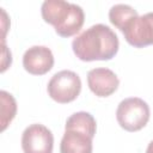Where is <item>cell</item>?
Segmentation results:
<instances>
[{
  "instance_id": "cell-11",
  "label": "cell",
  "mask_w": 153,
  "mask_h": 153,
  "mask_svg": "<svg viewBox=\"0 0 153 153\" xmlns=\"http://www.w3.org/2000/svg\"><path fill=\"white\" fill-rule=\"evenodd\" d=\"M65 128H75L79 130H84L94 136L97 123H96L94 117L90 112L79 111V112H74L67 118Z\"/></svg>"
},
{
  "instance_id": "cell-7",
  "label": "cell",
  "mask_w": 153,
  "mask_h": 153,
  "mask_svg": "<svg viewBox=\"0 0 153 153\" xmlns=\"http://www.w3.org/2000/svg\"><path fill=\"white\" fill-rule=\"evenodd\" d=\"M54 66V55L48 47L33 45L23 55V67L32 75H44Z\"/></svg>"
},
{
  "instance_id": "cell-10",
  "label": "cell",
  "mask_w": 153,
  "mask_h": 153,
  "mask_svg": "<svg viewBox=\"0 0 153 153\" xmlns=\"http://www.w3.org/2000/svg\"><path fill=\"white\" fill-rule=\"evenodd\" d=\"M139 17L137 12L129 5L126 4H116L109 11V20L112 25H115L121 32L136 18Z\"/></svg>"
},
{
  "instance_id": "cell-13",
  "label": "cell",
  "mask_w": 153,
  "mask_h": 153,
  "mask_svg": "<svg viewBox=\"0 0 153 153\" xmlns=\"http://www.w3.org/2000/svg\"><path fill=\"white\" fill-rule=\"evenodd\" d=\"M11 62H12L11 51L7 49V47L5 45V43H2V60H1L2 68H1V72H5L6 68H7L8 66H11Z\"/></svg>"
},
{
  "instance_id": "cell-8",
  "label": "cell",
  "mask_w": 153,
  "mask_h": 153,
  "mask_svg": "<svg viewBox=\"0 0 153 153\" xmlns=\"http://www.w3.org/2000/svg\"><path fill=\"white\" fill-rule=\"evenodd\" d=\"M87 85L97 97H109L118 88L120 80L111 69L100 67L87 73Z\"/></svg>"
},
{
  "instance_id": "cell-14",
  "label": "cell",
  "mask_w": 153,
  "mask_h": 153,
  "mask_svg": "<svg viewBox=\"0 0 153 153\" xmlns=\"http://www.w3.org/2000/svg\"><path fill=\"white\" fill-rule=\"evenodd\" d=\"M146 153H153V140L148 143L147 146V149H146Z\"/></svg>"
},
{
  "instance_id": "cell-9",
  "label": "cell",
  "mask_w": 153,
  "mask_h": 153,
  "mask_svg": "<svg viewBox=\"0 0 153 153\" xmlns=\"http://www.w3.org/2000/svg\"><path fill=\"white\" fill-rule=\"evenodd\" d=\"M93 135L75 128H65L60 153H92Z\"/></svg>"
},
{
  "instance_id": "cell-4",
  "label": "cell",
  "mask_w": 153,
  "mask_h": 153,
  "mask_svg": "<svg viewBox=\"0 0 153 153\" xmlns=\"http://www.w3.org/2000/svg\"><path fill=\"white\" fill-rule=\"evenodd\" d=\"M47 91L53 100L60 104H67L76 99V97L80 94L81 80L73 71H60L49 80Z\"/></svg>"
},
{
  "instance_id": "cell-6",
  "label": "cell",
  "mask_w": 153,
  "mask_h": 153,
  "mask_svg": "<svg viewBox=\"0 0 153 153\" xmlns=\"http://www.w3.org/2000/svg\"><path fill=\"white\" fill-rule=\"evenodd\" d=\"M126 41L134 48H143L153 44V12L136 17L124 30Z\"/></svg>"
},
{
  "instance_id": "cell-5",
  "label": "cell",
  "mask_w": 153,
  "mask_h": 153,
  "mask_svg": "<svg viewBox=\"0 0 153 153\" xmlns=\"http://www.w3.org/2000/svg\"><path fill=\"white\" fill-rule=\"evenodd\" d=\"M54 136L50 129L41 123H33L25 128L22 135L24 153H53Z\"/></svg>"
},
{
  "instance_id": "cell-2",
  "label": "cell",
  "mask_w": 153,
  "mask_h": 153,
  "mask_svg": "<svg viewBox=\"0 0 153 153\" xmlns=\"http://www.w3.org/2000/svg\"><path fill=\"white\" fill-rule=\"evenodd\" d=\"M42 18L53 25L59 36L68 38L74 36L84 25V10L76 5L63 0H47L41 7Z\"/></svg>"
},
{
  "instance_id": "cell-1",
  "label": "cell",
  "mask_w": 153,
  "mask_h": 153,
  "mask_svg": "<svg viewBox=\"0 0 153 153\" xmlns=\"http://www.w3.org/2000/svg\"><path fill=\"white\" fill-rule=\"evenodd\" d=\"M118 47L117 35L104 24L92 25L72 42L73 53L85 62L111 60L117 54Z\"/></svg>"
},
{
  "instance_id": "cell-3",
  "label": "cell",
  "mask_w": 153,
  "mask_h": 153,
  "mask_svg": "<svg viewBox=\"0 0 153 153\" xmlns=\"http://www.w3.org/2000/svg\"><path fill=\"white\" fill-rule=\"evenodd\" d=\"M151 110L148 104L137 97L123 99L116 110V120L121 128L127 131L141 130L149 121Z\"/></svg>"
},
{
  "instance_id": "cell-12",
  "label": "cell",
  "mask_w": 153,
  "mask_h": 153,
  "mask_svg": "<svg viewBox=\"0 0 153 153\" xmlns=\"http://www.w3.org/2000/svg\"><path fill=\"white\" fill-rule=\"evenodd\" d=\"M0 99H1V131H4L12 122V120L16 117L17 102L11 93L4 90L0 91Z\"/></svg>"
}]
</instances>
